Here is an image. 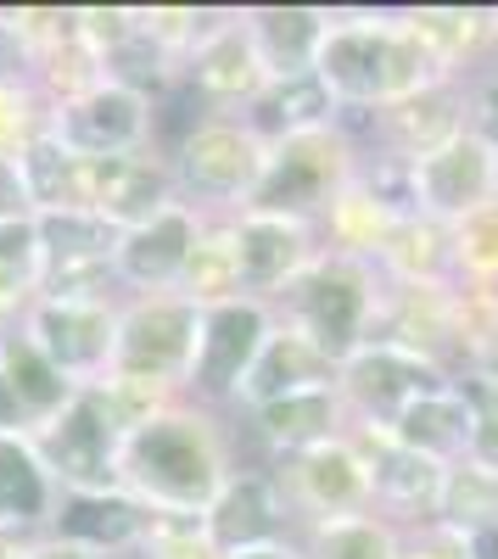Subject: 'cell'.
<instances>
[{"label": "cell", "mask_w": 498, "mask_h": 559, "mask_svg": "<svg viewBox=\"0 0 498 559\" xmlns=\"http://www.w3.org/2000/svg\"><path fill=\"white\" fill-rule=\"evenodd\" d=\"M236 471V437L224 414H208L197 403L152 414L118 448V487L141 498L152 515H202Z\"/></svg>", "instance_id": "1"}, {"label": "cell", "mask_w": 498, "mask_h": 559, "mask_svg": "<svg viewBox=\"0 0 498 559\" xmlns=\"http://www.w3.org/2000/svg\"><path fill=\"white\" fill-rule=\"evenodd\" d=\"M308 386H336V369L313 353L292 324L275 319V331H269L258 364H252V376L236 397V414H252L263 403H275V397H292V392H308Z\"/></svg>", "instance_id": "26"}, {"label": "cell", "mask_w": 498, "mask_h": 559, "mask_svg": "<svg viewBox=\"0 0 498 559\" xmlns=\"http://www.w3.org/2000/svg\"><path fill=\"white\" fill-rule=\"evenodd\" d=\"M410 191H415V213L437 224H460L465 213L493 202V146L476 129H465L442 152L410 163Z\"/></svg>", "instance_id": "20"}, {"label": "cell", "mask_w": 498, "mask_h": 559, "mask_svg": "<svg viewBox=\"0 0 498 559\" xmlns=\"http://www.w3.org/2000/svg\"><path fill=\"white\" fill-rule=\"evenodd\" d=\"M247 426L258 437V448L286 464L308 448H320L331 437L347 431V408H342V392L336 386H308V392H292V397H275V403H263L247 414Z\"/></svg>", "instance_id": "22"}, {"label": "cell", "mask_w": 498, "mask_h": 559, "mask_svg": "<svg viewBox=\"0 0 498 559\" xmlns=\"http://www.w3.org/2000/svg\"><path fill=\"white\" fill-rule=\"evenodd\" d=\"M179 202L174 174L163 157H84L79 168V213H96L102 224H112L118 236L123 229H141L157 213H168Z\"/></svg>", "instance_id": "14"}, {"label": "cell", "mask_w": 498, "mask_h": 559, "mask_svg": "<svg viewBox=\"0 0 498 559\" xmlns=\"http://www.w3.org/2000/svg\"><path fill=\"white\" fill-rule=\"evenodd\" d=\"M0 347H7V324H0Z\"/></svg>", "instance_id": "47"}, {"label": "cell", "mask_w": 498, "mask_h": 559, "mask_svg": "<svg viewBox=\"0 0 498 559\" xmlns=\"http://www.w3.org/2000/svg\"><path fill=\"white\" fill-rule=\"evenodd\" d=\"M347 431H353V442L365 448V459H370L376 515L392 521L398 532L437 521V498H442L448 464H437V459H426V453H410V448H398V442H392L387 431H376V426H347Z\"/></svg>", "instance_id": "19"}, {"label": "cell", "mask_w": 498, "mask_h": 559, "mask_svg": "<svg viewBox=\"0 0 498 559\" xmlns=\"http://www.w3.org/2000/svg\"><path fill=\"white\" fill-rule=\"evenodd\" d=\"M39 134H51V102L39 84H0V157H23Z\"/></svg>", "instance_id": "37"}, {"label": "cell", "mask_w": 498, "mask_h": 559, "mask_svg": "<svg viewBox=\"0 0 498 559\" xmlns=\"http://www.w3.org/2000/svg\"><path fill=\"white\" fill-rule=\"evenodd\" d=\"M398 559H471V537L442 526V521H426V526H410L403 532V554Z\"/></svg>", "instance_id": "40"}, {"label": "cell", "mask_w": 498, "mask_h": 559, "mask_svg": "<svg viewBox=\"0 0 498 559\" xmlns=\"http://www.w3.org/2000/svg\"><path fill=\"white\" fill-rule=\"evenodd\" d=\"M353 174H358V152L347 146V134L336 123L313 129V134L275 140L269 157H263L258 191L247 197V213H275V218L320 224L325 207L353 185Z\"/></svg>", "instance_id": "5"}, {"label": "cell", "mask_w": 498, "mask_h": 559, "mask_svg": "<svg viewBox=\"0 0 498 559\" xmlns=\"http://www.w3.org/2000/svg\"><path fill=\"white\" fill-rule=\"evenodd\" d=\"M17 331L51 358L73 386H96L112 369L118 347V302H34Z\"/></svg>", "instance_id": "13"}, {"label": "cell", "mask_w": 498, "mask_h": 559, "mask_svg": "<svg viewBox=\"0 0 498 559\" xmlns=\"http://www.w3.org/2000/svg\"><path fill=\"white\" fill-rule=\"evenodd\" d=\"M465 96H471V129L493 146V140H498V73L471 79V84H465Z\"/></svg>", "instance_id": "41"}, {"label": "cell", "mask_w": 498, "mask_h": 559, "mask_svg": "<svg viewBox=\"0 0 498 559\" xmlns=\"http://www.w3.org/2000/svg\"><path fill=\"white\" fill-rule=\"evenodd\" d=\"M263 84H269V68L258 62V45H252L241 12L213 17V28L191 45V57L179 62V90H186L208 118H241Z\"/></svg>", "instance_id": "12"}, {"label": "cell", "mask_w": 498, "mask_h": 559, "mask_svg": "<svg viewBox=\"0 0 498 559\" xmlns=\"http://www.w3.org/2000/svg\"><path fill=\"white\" fill-rule=\"evenodd\" d=\"M471 559H498V521L471 532Z\"/></svg>", "instance_id": "45"}, {"label": "cell", "mask_w": 498, "mask_h": 559, "mask_svg": "<svg viewBox=\"0 0 498 559\" xmlns=\"http://www.w3.org/2000/svg\"><path fill=\"white\" fill-rule=\"evenodd\" d=\"M112 559H134V554H112Z\"/></svg>", "instance_id": "48"}, {"label": "cell", "mask_w": 498, "mask_h": 559, "mask_svg": "<svg viewBox=\"0 0 498 559\" xmlns=\"http://www.w3.org/2000/svg\"><path fill=\"white\" fill-rule=\"evenodd\" d=\"M224 559H303V548H297V537H281V543H258V548L224 554Z\"/></svg>", "instance_id": "43"}, {"label": "cell", "mask_w": 498, "mask_h": 559, "mask_svg": "<svg viewBox=\"0 0 498 559\" xmlns=\"http://www.w3.org/2000/svg\"><path fill=\"white\" fill-rule=\"evenodd\" d=\"M269 146L241 123V118H197L186 134L168 146V174H174V191L186 207L197 213H224L236 218L247 213V197L258 191V174H263Z\"/></svg>", "instance_id": "4"}, {"label": "cell", "mask_w": 498, "mask_h": 559, "mask_svg": "<svg viewBox=\"0 0 498 559\" xmlns=\"http://www.w3.org/2000/svg\"><path fill=\"white\" fill-rule=\"evenodd\" d=\"M0 381L12 386V403H17L23 431L45 426V419H57V414L73 403V392H79L23 331H7V347H0Z\"/></svg>", "instance_id": "28"}, {"label": "cell", "mask_w": 498, "mask_h": 559, "mask_svg": "<svg viewBox=\"0 0 498 559\" xmlns=\"http://www.w3.org/2000/svg\"><path fill=\"white\" fill-rule=\"evenodd\" d=\"M34 241H39V297L45 302H118L112 286V252L118 229L96 213H34ZM34 297V302H39Z\"/></svg>", "instance_id": "9"}, {"label": "cell", "mask_w": 498, "mask_h": 559, "mask_svg": "<svg viewBox=\"0 0 498 559\" xmlns=\"http://www.w3.org/2000/svg\"><path fill=\"white\" fill-rule=\"evenodd\" d=\"M51 134L73 157H134L152 146V102L102 79L79 102L51 107Z\"/></svg>", "instance_id": "15"}, {"label": "cell", "mask_w": 498, "mask_h": 559, "mask_svg": "<svg viewBox=\"0 0 498 559\" xmlns=\"http://www.w3.org/2000/svg\"><path fill=\"white\" fill-rule=\"evenodd\" d=\"M79 168H84V157H73L57 134H39L34 146L17 157V174L28 185L34 213H68V207H79Z\"/></svg>", "instance_id": "33"}, {"label": "cell", "mask_w": 498, "mask_h": 559, "mask_svg": "<svg viewBox=\"0 0 498 559\" xmlns=\"http://www.w3.org/2000/svg\"><path fill=\"white\" fill-rule=\"evenodd\" d=\"M197 229H202V213L186 207V202H174L168 213H157L141 229H123L118 252H112V286L129 292V297L179 292V274H186V263H191Z\"/></svg>", "instance_id": "18"}, {"label": "cell", "mask_w": 498, "mask_h": 559, "mask_svg": "<svg viewBox=\"0 0 498 559\" xmlns=\"http://www.w3.org/2000/svg\"><path fill=\"white\" fill-rule=\"evenodd\" d=\"M134 559H218V554L202 532V515H152Z\"/></svg>", "instance_id": "39"}, {"label": "cell", "mask_w": 498, "mask_h": 559, "mask_svg": "<svg viewBox=\"0 0 498 559\" xmlns=\"http://www.w3.org/2000/svg\"><path fill=\"white\" fill-rule=\"evenodd\" d=\"M454 286H498V202L454 224Z\"/></svg>", "instance_id": "36"}, {"label": "cell", "mask_w": 498, "mask_h": 559, "mask_svg": "<svg viewBox=\"0 0 498 559\" xmlns=\"http://www.w3.org/2000/svg\"><path fill=\"white\" fill-rule=\"evenodd\" d=\"M57 509V487L45 476V464L34 459L23 431H0V526H28L45 532Z\"/></svg>", "instance_id": "30"}, {"label": "cell", "mask_w": 498, "mask_h": 559, "mask_svg": "<svg viewBox=\"0 0 498 559\" xmlns=\"http://www.w3.org/2000/svg\"><path fill=\"white\" fill-rule=\"evenodd\" d=\"M17 218H34V202H28V185H23L17 163L0 157V224H17Z\"/></svg>", "instance_id": "42"}, {"label": "cell", "mask_w": 498, "mask_h": 559, "mask_svg": "<svg viewBox=\"0 0 498 559\" xmlns=\"http://www.w3.org/2000/svg\"><path fill=\"white\" fill-rule=\"evenodd\" d=\"M292 503L275 481V471H263V464H247L236 471L213 492V503L202 509V532L213 543V554H241V548H258V543H281L292 537Z\"/></svg>", "instance_id": "17"}, {"label": "cell", "mask_w": 498, "mask_h": 559, "mask_svg": "<svg viewBox=\"0 0 498 559\" xmlns=\"http://www.w3.org/2000/svg\"><path fill=\"white\" fill-rule=\"evenodd\" d=\"M23 437L57 492H112L118 487L123 426H118L112 403L102 397V386H79L57 419H45V426H34Z\"/></svg>", "instance_id": "6"}, {"label": "cell", "mask_w": 498, "mask_h": 559, "mask_svg": "<svg viewBox=\"0 0 498 559\" xmlns=\"http://www.w3.org/2000/svg\"><path fill=\"white\" fill-rule=\"evenodd\" d=\"M313 73L336 96V107H353V112H376V107L415 96L426 84H448L431 73L403 12L398 17H331Z\"/></svg>", "instance_id": "2"}, {"label": "cell", "mask_w": 498, "mask_h": 559, "mask_svg": "<svg viewBox=\"0 0 498 559\" xmlns=\"http://www.w3.org/2000/svg\"><path fill=\"white\" fill-rule=\"evenodd\" d=\"M197 331L202 308L179 292L163 297H129L118 302V347L107 376H134V381H163L186 397V376L197 358Z\"/></svg>", "instance_id": "8"}, {"label": "cell", "mask_w": 498, "mask_h": 559, "mask_svg": "<svg viewBox=\"0 0 498 559\" xmlns=\"http://www.w3.org/2000/svg\"><path fill=\"white\" fill-rule=\"evenodd\" d=\"M376 274L387 286H454V224L410 213L392 224L387 247L376 252Z\"/></svg>", "instance_id": "27"}, {"label": "cell", "mask_w": 498, "mask_h": 559, "mask_svg": "<svg viewBox=\"0 0 498 559\" xmlns=\"http://www.w3.org/2000/svg\"><path fill=\"white\" fill-rule=\"evenodd\" d=\"M437 521L454 526V532H482L498 521V476L493 471H476V464H448L442 476V498H437Z\"/></svg>", "instance_id": "35"}, {"label": "cell", "mask_w": 498, "mask_h": 559, "mask_svg": "<svg viewBox=\"0 0 498 559\" xmlns=\"http://www.w3.org/2000/svg\"><path fill=\"white\" fill-rule=\"evenodd\" d=\"M320 252H325L320 229L303 218L236 213V280H241V297L252 302H275Z\"/></svg>", "instance_id": "16"}, {"label": "cell", "mask_w": 498, "mask_h": 559, "mask_svg": "<svg viewBox=\"0 0 498 559\" xmlns=\"http://www.w3.org/2000/svg\"><path fill=\"white\" fill-rule=\"evenodd\" d=\"M292 503V521L313 526V521H353V515H376V487H370V459L353 442V431L308 448L286 464H269ZM292 526V532H297Z\"/></svg>", "instance_id": "10"}, {"label": "cell", "mask_w": 498, "mask_h": 559, "mask_svg": "<svg viewBox=\"0 0 498 559\" xmlns=\"http://www.w3.org/2000/svg\"><path fill=\"white\" fill-rule=\"evenodd\" d=\"M241 123L275 146V140H292V134H313V129H331L336 123V96L320 84V73H297V79H269L258 96L247 102Z\"/></svg>", "instance_id": "25"}, {"label": "cell", "mask_w": 498, "mask_h": 559, "mask_svg": "<svg viewBox=\"0 0 498 559\" xmlns=\"http://www.w3.org/2000/svg\"><path fill=\"white\" fill-rule=\"evenodd\" d=\"M460 392H465V408H471V448H465V464L498 476V381H487V376H460Z\"/></svg>", "instance_id": "38"}, {"label": "cell", "mask_w": 498, "mask_h": 559, "mask_svg": "<svg viewBox=\"0 0 498 559\" xmlns=\"http://www.w3.org/2000/svg\"><path fill=\"white\" fill-rule=\"evenodd\" d=\"M275 331V308L252 302V297H230L202 308V331H197V358L186 376V403L208 408V414H236V397L252 376V364Z\"/></svg>", "instance_id": "7"}, {"label": "cell", "mask_w": 498, "mask_h": 559, "mask_svg": "<svg viewBox=\"0 0 498 559\" xmlns=\"http://www.w3.org/2000/svg\"><path fill=\"white\" fill-rule=\"evenodd\" d=\"M179 297L197 302V308L241 297V280H236V218H224V213L208 218L202 213L191 263H186V274H179Z\"/></svg>", "instance_id": "31"}, {"label": "cell", "mask_w": 498, "mask_h": 559, "mask_svg": "<svg viewBox=\"0 0 498 559\" xmlns=\"http://www.w3.org/2000/svg\"><path fill=\"white\" fill-rule=\"evenodd\" d=\"M303 559H398L403 532L381 515H353V521H313L292 532Z\"/></svg>", "instance_id": "32"}, {"label": "cell", "mask_w": 498, "mask_h": 559, "mask_svg": "<svg viewBox=\"0 0 498 559\" xmlns=\"http://www.w3.org/2000/svg\"><path fill=\"white\" fill-rule=\"evenodd\" d=\"M34 559H96V554H84V548H73V543H57V537H39Z\"/></svg>", "instance_id": "44"}, {"label": "cell", "mask_w": 498, "mask_h": 559, "mask_svg": "<svg viewBox=\"0 0 498 559\" xmlns=\"http://www.w3.org/2000/svg\"><path fill=\"white\" fill-rule=\"evenodd\" d=\"M387 437H392L398 448H410V453L437 459V464H460L465 448H471V408H465V392L448 386V392H437V397L410 403V408H403L392 426H387Z\"/></svg>", "instance_id": "29"}, {"label": "cell", "mask_w": 498, "mask_h": 559, "mask_svg": "<svg viewBox=\"0 0 498 559\" xmlns=\"http://www.w3.org/2000/svg\"><path fill=\"white\" fill-rule=\"evenodd\" d=\"M415 45L426 51L431 73L448 84H471V68L498 45V12H465V7H426L403 12Z\"/></svg>", "instance_id": "23"}, {"label": "cell", "mask_w": 498, "mask_h": 559, "mask_svg": "<svg viewBox=\"0 0 498 559\" xmlns=\"http://www.w3.org/2000/svg\"><path fill=\"white\" fill-rule=\"evenodd\" d=\"M241 23L258 45V62L269 68V79H297V73H313L331 12H320V7H252V12H241Z\"/></svg>", "instance_id": "24"}, {"label": "cell", "mask_w": 498, "mask_h": 559, "mask_svg": "<svg viewBox=\"0 0 498 559\" xmlns=\"http://www.w3.org/2000/svg\"><path fill=\"white\" fill-rule=\"evenodd\" d=\"M39 297V241H34V218L0 224V324L17 331V319Z\"/></svg>", "instance_id": "34"}, {"label": "cell", "mask_w": 498, "mask_h": 559, "mask_svg": "<svg viewBox=\"0 0 498 559\" xmlns=\"http://www.w3.org/2000/svg\"><path fill=\"white\" fill-rule=\"evenodd\" d=\"M493 202H498V140H493Z\"/></svg>", "instance_id": "46"}, {"label": "cell", "mask_w": 498, "mask_h": 559, "mask_svg": "<svg viewBox=\"0 0 498 559\" xmlns=\"http://www.w3.org/2000/svg\"><path fill=\"white\" fill-rule=\"evenodd\" d=\"M448 386H460L448 369L403 353L392 342H365L336 369V392H342V408H347V426H376V431H387L410 403L437 397Z\"/></svg>", "instance_id": "11"}, {"label": "cell", "mask_w": 498, "mask_h": 559, "mask_svg": "<svg viewBox=\"0 0 498 559\" xmlns=\"http://www.w3.org/2000/svg\"><path fill=\"white\" fill-rule=\"evenodd\" d=\"M381 302H387V280L376 274V263L320 252L269 308L331 369H342L365 342H376Z\"/></svg>", "instance_id": "3"}, {"label": "cell", "mask_w": 498, "mask_h": 559, "mask_svg": "<svg viewBox=\"0 0 498 559\" xmlns=\"http://www.w3.org/2000/svg\"><path fill=\"white\" fill-rule=\"evenodd\" d=\"M152 526V509L141 498H129L123 487L112 492H57V509L45 521V537L57 543H73L96 559H112V554H134Z\"/></svg>", "instance_id": "21"}]
</instances>
